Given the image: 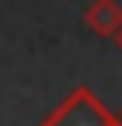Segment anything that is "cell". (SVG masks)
<instances>
[{"label": "cell", "mask_w": 122, "mask_h": 126, "mask_svg": "<svg viewBox=\"0 0 122 126\" xmlns=\"http://www.w3.org/2000/svg\"><path fill=\"white\" fill-rule=\"evenodd\" d=\"M42 126H122L119 116H112L105 109L91 88H73V94L56 105L49 116L42 119Z\"/></svg>", "instance_id": "obj_1"}, {"label": "cell", "mask_w": 122, "mask_h": 126, "mask_svg": "<svg viewBox=\"0 0 122 126\" xmlns=\"http://www.w3.org/2000/svg\"><path fill=\"white\" fill-rule=\"evenodd\" d=\"M84 25L94 32L98 39H112L115 28L122 25V7L115 0H91L84 11Z\"/></svg>", "instance_id": "obj_2"}, {"label": "cell", "mask_w": 122, "mask_h": 126, "mask_svg": "<svg viewBox=\"0 0 122 126\" xmlns=\"http://www.w3.org/2000/svg\"><path fill=\"white\" fill-rule=\"evenodd\" d=\"M112 42H115V49H119V53H122V25H119V28H115V35H112Z\"/></svg>", "instance_id": "obj_3"}, {"label": "cell", "mask_w": 122, "mask_h": 126, "mask_svg": "<svg viewBox=\"0 0 122 126\" xmlns=\"http://www.w3.org/2000/svg\"><path fill=\"white\" fill-rule=\"evenodd\" d=\"M119 119H122V109H119Z\"/></svg>", "instance_id": "obj_4"}]
</instances>
